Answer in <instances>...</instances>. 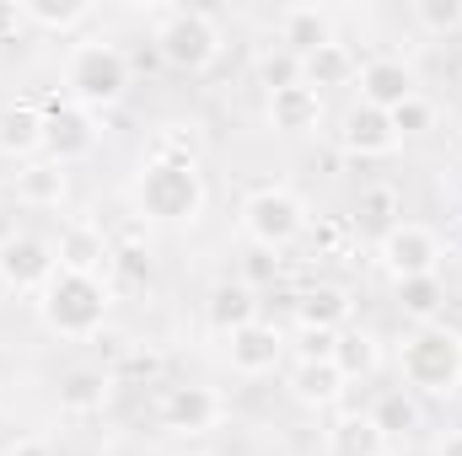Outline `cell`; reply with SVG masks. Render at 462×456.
Segmentation results:
<instances>
[{
    "label": "cell",
    "mask_w": 462,
    "mask_h": 456,
    "mask_svg": "<svg viewBox=\"0 0 462 456\" xmlns=\"http://www.w3.org/2000/svg\"><path fill=\"white\" fill-rule=\"evenodd\" d=\"M54 258H60L65 274H97L103 279V269L114 263V247H108V236L97 226H70V231H60Z\"/></svg>",
    "instance_id": "5bb4252c"
},
{
    "label": "cell",
    "mask_w": 462,
    "mask_h": 456,
    "mask_svg": "<svg viewBox=\"0 0 462 456\" xmlns=\"http://www.w3.org/2000/svg\"><path fill=\"white\" fill-rule=\"evenodd\" d=\"M376 360H382V349H376V339H371L365 328H345V333L334 339V370H339L345 381H365V376L376 370Z\"/></svg>",
    "instance_id": "83f0119b"
},
{
    "label": "cell",
    "mask_w": 462,
    "mask_h": 456,
    "mask_svg": "<svg viewBox=\"0 0 462 456\" xmlns=\"http://www.w3.org/2000/svg\"><path fill=\"white\" fill-rule=\"evenodd\" d=\"M339 145H345L349 156H360V161H382V156H393L403 140H398V129H393V118L387 114L355 103V108L339 118Z\"/></svg>",
    "instance_id": "7c38bea8"
},
{
    "label": "cell",
    "mask_w": 462,
    "mask_h": 456,
    "mask_svg": "<svg viewBox=\"0 0 462 456\" xmlns=\"http://www.w3.org/2000/svg\"><path fill=\"white\" fill-rule=\"evenodd\" d=\"M65 188H70V178H65V167L60 161H27L22 172H16V194H22V205H38V210H49V205H60L65 199Z\"/></svg>",
    "instance_id": "cb8c5ba5"
},
{
    "label": "cell",
    "mask_w": 462,
    "mask_h": 456,
    "mask_svg": "<svg viewBox=\"0 0 462 456\" xmlns=\"http://www.w3.org/2000/svg\"><path fill=\"white\" fill-rule=\"evenodd\" d=\"M318 118H323V97L307 81L285 87V92H269V123L280 134H307V129H318Z\"/></svg>",
    "instance_id": "ac0fdd59"
},
{
    "label": "cell",
    "mask_w": 462,
    "mask_h": 456,
    "mask_svg": "<svg viewBox=\"0 0 462 456\" xmlns=\"http://www.w3.org/2000/svg\"><path fill=\"white\" fill-rule=\"evenodd\" d=\"M436 456H462V430H452V435L436 446Z\"/></svg>",
    "instance_id": "f35d334b"
},
{
    "label": "cell",
    "mask_w": 462,
    "mask_h": 456,
    "mask_svg": "<svg viewBox=\"0 0 462 456\" xmlns=\"http://www.w3.org/2000/svg\"><path fill=\"white\" fill-rule=\"evenodd\" d=\"M114 263L129 274V279H145V274H151V263H145V252H140V247H114Z\"/></svg>",
    "instance_id": "836d02e7"
},
{
    "label": "cell",
    "mask_w": 462,
    "mask_h": 456,
    "mask_svg": "<svg viewBox=\"0 0 462 456\" xmlns=\"http://www.w3.org/2000/svg\"><path fill=\"white\" fill-rule=\"evenodd\" d=\"M242 226H247V236L263 252H280V247H291V242L307 236V205L291 188H258L242 205Z\"/></svg>",
    "instance_id": "8992f818"
},
{
    "label": "cell",
    "mask_w": 462,
    "mask_h": 456,
    "mask_svg": "<svg viewBox=\"0 0 462 456\" xmlns=\"http://www.w3.org/2000/svg\"><path fill=\"white\" fill-rule=\"evenodd\" d=\"M108 306H114V296H108V285L97 274H65L60 269L38 290V317L60 339H97L103 323H108Z\"/></svg>",
    "instance_id": "3957f363"
},
{
    "label": "cell",
    "mask_w": 462,
    "mask_h": 456,
    "mask_svg": "<svg viewBox=\"0 0 462 456\" xmlns=\"http://www.w3.org/2000/svg\"><path fill=\"white\" fill-rule=\"evenodd\" d=\"M247 269H253V279H269V274H274V263H269V252H263V247L253 252V263H247Z\"/></svg>",
    "instance_id": "74e56055"
},
{
    "label": "cell",
    "mask_w": 462,
    "mask_h": 456,
    "mask_svg": "<svg viewBox=\"0 0 462 456\" xmlns=\"http://www.w3.org/2000/svg\"><path fill=\"white\" fill-rule=\"evenodd\" d=\"M247 323H258V296H253V285H242V279L216 285V296H210V328L231 339V333L247 328Z\"/></svg>",
    "instance_id": "7402d4cb"
},
{
    "label": "cell",
    "mask_w": 462,
    "mask_h": 456,
    "mask_svg": "<svg viewBox=\"0 0 462 456\" xmlns=\"http://www.w3.org/2000/svg\"><path fill=\"white\" fill-rule=\"evenodd\" d=\"M398 376L414 397H457L462 392V333L447 323H425L398 343Z\"/></svg>",
    "instance_id": "7a4b0ae2"
},
{
    "label": "cell",
    "mask_w": 462,
    "mask_h": 456,
    "mask_svg": "<svg viewBox=\"0 0 462 456\" xmlns=\"http://www.w3.org/2000/svg\"><path fill=\"white\" fill-rule=\"evenodd\" d=\"M258 76H263V87H269V92H285V87H301V59H296L291 49H274V54H263V65H258Z\"/></svg>",
    "instance_id": "4dcf8cb0"
},
{
    "label": "cell",
    "mask_w": 462,
    "mask_h": 456,
    "mask_svg": "<svg viewBox=\"0 0 462 456\" xmlns=\"http://www.w3.org/2000/svg\"><path fill=\"white\" fill-rule=\"evenodd\" d=\"M355 81H360V103L376 108V114H393V108H403L409 97H420V92H414V70H409L403 59H393V54L365 59Z\"/></svg>",
    "instance_id": "30bf717a"
},
{
    "label": "cell",
    "mask_w": 462,
    "mask_h": 456,
    "mask_svg": "<svg viewBox=\"0 0 462 456\" xmlns=\"http://www.w3.org/2000/svg\"><path fill=\"white\" fill-rule=\"evenodd\" d=\"M22 16L43 32H76L92 22V5L87 0H22Z\"/></svg>",
    "instance_id": "f1b7e54d"
},
{
    "label": "cell",
    "mask_w": 462,
    "mask_h": 456,
    "mask_svg": "<svg viewBox=\"0 0 462 456\" xmlns=\"http://www.w3.org/2000/svg\"><path fill=\"white\" fill-rule=\"evenodd\" d=\"M393 129H398V140H409V134H425V129H436V108L425 103V97H409L403 108H393Z\"/></svg>",
    "instance_id": "1f68e13d"
},
{
    "label": "cell",
    "mask_w": 462,
    "mask_h": 456,
    "mask_svg": "<svg viewBox=\"0 0 462 456\" xmlns=\"http://www.w3.org/2000/svg\"><path fill=\"white\" fill-rule=\"evenodd\" d=\"M134 205L145 221H162V226H194L205 215V178L194 167V156H167L156 150L140 178H134Z\"/></svg>",
    "instance_id": "6da1fadb"
},
{
    "label": "cell",
    "mask_w": 462,
    "mask_h": 456,
    "mask_svg": "<svg viewBox=\"0 0 462 456\" xmlns=\"http://www.w3.org/2000/svg\"><path fill=\"white\" fill-rule=\"evenodd\" d=\"M409 11H414V22H420L425 32H436V38L462 32V0H414Z\"/></svg>",
    "instance_id": "f546056e"
},
{
    "label": "cell",
    "mask_w": 462,
    "mask_h": 456,
    "mask_svg": "<svg viewBox=\"0 0 462 456\" xmlns=\"http://www.w3.org/2000/svg\"><path fill=\"white\" fill-rule=\"evenodd\" d=\"M280 354H285V339L269 323H247L226 339V360L236 376H269L280 365Z\"/></svg>",
    "instance_id": "4fadbf2b"
},
{
    "label": "cell",
    "mask_w": 462,
    "mask_h": 456,
    "mask_svg": "<svg viewBox=\"0 0 462 456\" xmlns=\"http://www.w3.org/2000/svg\"><path fill=\"white\" fill-rule=\"evenodd\" d=\"M0 150H5V156H32V150H43V108H32V103L0 108Z\"/></svg>",
    "instance_id": "603a6c76"
},
{
    "label": "cell",
    "mask_w": 462,
    "mask_h": 456,
    "mask_svg": "<svg viewBox=\"0 0 462 456\" xmlns=\"http://www.w3.org/2000/svg\"><path fill=\"white\" fill-rule=\"evenodd\" d=\"M355 221H360L365 231H376V236H387V231L403 221V194H398L393 183H371V188H360Z\"/></svg>",
    "instance_id": "4316f807"
},
{
    "label": "cell",
    "mask_w": 462,
    "mask_h": 456,
    "mask_svg": "<svg viewBox=\"0 0 462 456\" xmlns=\"http://www.w3.org/2000/svg\"><path fill=\"white\" fill-rule=\"evenodd\" d=\"M156 54L172 70H183V76H205L221 59V27H216V16L199 11V5L162 11V22H156Z\"/></svg>",
    "instance_id": "5b68a950"
},
{
    "label": "cell",
    "mask_w": 462,
    "mask_h": 456,
    "mask_svg": "<svg viewBox=\"0 0 462 456\" xmlns=\"http://www.w3.org/2000/svg\"><path fill=\"white\" fill-rule=\"evenodd\" d=\"M108 392H114V370H103V365H76L60 376V408L65 414H97L108 403Z\"/></svg>",
    "instance_id": "e0dca14e"
},
{
    "label": "cell",
    "mask_w": 462,
    "mask_h": 456,
    "mask_svg": "<svg viewBox=\"0 0 462 456\" xmlns=\"http://www.w3.org/2000/svg\"><path fill=\"white\" fill-rule=\"evenodd\" d=\"M118 376H129V381H156V376H162V360H156L151 349H134V354H124Z\"/></svg>",
    "instance_id": "d6a6232c"
},
{
    "label": "cell",
    "mask_w": 462,
    "mask_h": 456,
    "mask_svg": "<svg viewBox=\"0 0 462 456\" xmlns=\"http://www.w3.org/2000/svg\"><path fill=\"white\" fill-rule=\"evenodd\" d=\"M323 43H334V16L323 5H285L280 11V49H291L296 59H307Z\"/></svg>",
    "instance_id": "9a60e30c"
},
{
    "label": "cell",
    "mask_w": 462,
    "mask_h": 456,
    "mask_svg": "<svg viewBox=\"0 0 462 456\" xmlns=\"http://www.w3.org/2000/svg\"><path fill=\"white\" fill-rule=\"evenodd\" d=\"M97 114H87V108H76L70 97L60 103V97H49L43 103V150H49V161H60V167H70V161H81V156H92L97 150Z\"/></svg>",
    "instance_id": "ba28073f"
},
{
    "label": "cell",
    "mask_w": 462,
    "mask_h": 456,
    "mask_svg": "<svg viewBox=\"0 0 462 456\" xmlns=\"http://www.w3.org/2000/svg\"><path fill=\"white\" fill-rule=\"evenodd\" d=\"M328 456H387V435L371 414H345L328 424Z\"/></svg>",
    "instance_id": "44dd1931"
},
{
    "label": "cell",
    "mask_w": 462,
    "mask_h": 456,
    "mask_svg": "<svg viewBox=\"0 0 462 456\" xmlns=\"http://www.w3.org/2000/svg\"><path fill=\"white\" fill-rule=\"evenodd\" d=\"M365 414L376 419V430H382L387 441H409V435L425 424V408H420V397H414L409 387H387Z\"/></svg>",
    "instance_id": "d6986e66"
},
{
    "label": "cell",
    "mask_w": 462,
    "mask_h": 456,
    "mask_svg": "<svg viewBox=\"0 0 462 456\" xmlns=\"http://www.w3.org/2000/svg\"><path fill=\"white\" fill-rule=\"evenodd\" d=\"M22 456H43V451H22Z\"/></svg>",
    "instance_id": "ab89813d"
},
{
    "label": "cell",
    "mask_w": 462,
    "mask_h": 456,
    "mask_svg": "<svg viewBox=\"0 0 462 456\" xmlns=\"http://www.w3.org/2000/svg\"><path fill=\"white\" fill-rule=\"evenodd\" d=\"M291 392H296V403H307V408H328V403L345 392V376L334 370V360H301L296 376H291Z\"/></svg>",
    "instance_id": "d4e9b609"
},
{
    "label": "cell",
    "mask_w": 462,
    "mask_h": 456,
    "mask_svg": "<svg viewBox=\"0 0 462 456\" xmlns=\"http://www.w3.org/2000/svg\"><path fill=\"white\" fill-rule=\"evenodd\" d=\"M129 81H134L129 54H124L118 43H103V38L76 43L70 59H65V97H70L76 108H87V114L118 108V103L129 97Z\"/></svg>",
    "instance_id": "277c9868"
},
{
    "label": "cell",
    "mask_w": 462,
    "mask_h": 456,
    "mask_svg": "<svg viewBox=\"0 0 462 456\" xmlns=\"http://www.w3.org/2000/svg\"><path fill=\"white\" fill-rule=\"evenodd\" d=\"M334 339L339 333H301V360H334Z\"/></svg>",
    "instance_id": "e575fe53"
},
{
    "label": "cell",
    "mask_w": 462,
    "mask_h": 456,
    "mask_svg": "<svg viewBox=\"0 0 462 456\" xmlns=\"http://www.w3.org/2000/svg\"><path fill=\"white\" fill-rule=\"evenodd\" d=\"M355 76H360V59L349 54L339 38H334V43H323V49H312V54L301 59V81H307L318 97H323L328 87H349Z\"/></svg>",
    "instance_id": "ffe728a7"
},
{
    "label": "cell",
    "mask_w": 462,
    "mask_h": 456,
    "mask_svg": "<svg viewBox=\"0 0 462 456\" xmlns=\"http://www.w3.org/2000/svg\"><path fill=\"white\" fill-rule=\"evenodd\" d=\"M54 274H60L54 242H43V236H11V242L0 247V285H5V290L38 296Z\"/></svg>",
    "instance_id": "9c48e42d"
},
{
    "label": "cell",
    "mask_w": 462,
    "mask_h": 456,
    "mask_svg": "<svg viewBox=\"0 0 462 456\" xmlns=\"http://www.w3.org/2000/svg\"><path fill=\"white\" fill-rule=\"evenodd\" d=\"M162 424L172 435H205V430H216L221 424V392L216 387H167Z\"/></svg>",
    "instance_id": "8fae6325"
},
{
    "label": "cell",
    "mask_w": 462,
    "mask_h": 456,
    "mask_svg": "<svg viewBox=\"0 0 462 456\" xmlns=\"http://www.w3.org/2000/svg\"><path fill=\"white\" fill-rule=\"evenodd\" d=\"M441 306H447V285H441V274L398 279V312L414 317L420 328H425V323H441Z\"/></svg>",
    "instance_id": "484cf974"
},
{
    "label": "cell",
    "mask_w": 462,
    "mask_h": 456,
    "mask_svg": "<svg viewBox=\"0 0 462 456\" xmlns=\"http://www.w3.org/2000/svg\"><path fill=\"white\" fill-rule=\"evenodd\" d=\"M296 323L301 333H345L349 323V290L345 285H312L296 296Z\"/></svg>",
    "instance_id": "2e32d148"
},
{
    "label": "cell",
    "mask_w": 462,
    "mask_h": 456,
    "mask_svg": "<svg viewBox=\"0 0 462 456\" xmlns=\"http://www.w3.org/2000/svg\"><path fill=\"white\" fill-rule=\"evenodd\" d=\"M27 27V16H22V0H0V43L5 38H16Z\"/></svg>",
    "instance_id": "d590c367"
},
{
    "label": "cell",
    "mask_w": 462,
    "mask_h": 456,
    "mask_svg": "<svg viewBox=\"0 0 462 456\" xmlns=\"http://www.w3.org/2000/svg\"><path fill=\"white\" fill-rule=\"evenodd\" d=\"M307 236H312V247H318V252H328V247H339L345 226H339V221H318V226H307Z\"/></svg>",
    "instance_id": "8d00e7d4"
},
{
    "label": "cell",
    "mask_w": 462,
    "mask_h": 456,
    "mask_svg": "<svg viewBox=\"0 0 462 456\" xmlns=\"http://www.w3.org/2000/svg\"><path fill=\"white\" fill-rule=\"evenodd\" d=\"M376 258H382V269H387L393 279H420V274H441L447 247H441V236L430 226L398 221L387 236H376Z\"/></svg>",
    "instance_id": "52a82bcc"
}]
</instances>
